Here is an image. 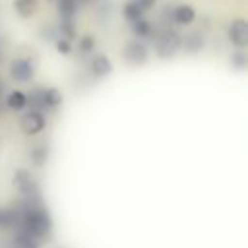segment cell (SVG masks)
<instances>
[{"mask_svg":"<svg viewBox=\"0 0 248 248\" xmlns=\"http://www.w3.org/2000/svg\"><path fill=\"white\" fill-rule=\"evenodd\" d=\"M41 37L45 39V41H56V39H60V35H58V27L56 25H43L41 27Z\"/></svg>","mask_w":248,"mask_h":248,"instance_id":"obj_24","label":"cell"},{"mask_svg":"<svg viewBox=\"0 0 248 248\" xmlns=\"http://www.w3.org/2000/svg\"><path fill=\"white\" fill-rule=\"evenodd\" d=\"M37 72V58L35 56H16L10 62V76L19 83H27L33 79Z\"/></svg>","mask_w":248,"mask_h":248,"instance_id":"obj_3","label":"cell"},{"mask_svg":"<svg viewBox=\"0 0 248 248\" xmlns=\"http://www.w3.org/2000/svg\"><path fill=\"white\" fill-rule=\"evenodd\" d=\"M14 186L23 198H41V186L27 169H17L14 174Z\"/></svg>","mask_w":248,"mask_h":248,"instance_id":"obj_5","label":"cell"},{"mask_svg":"<svg viewBox=\"0 0 248 248\" xmlns=\"http://www.w3.org/2000/svg\"><path fill=\"white\" fill-rule=\"evenodd\" d=\"M54 2H56V0H54Z\"/></svg>","mask_w":248,"mask_h":248,"instance_id":"obj_31","label":"cell"},{"mask_svg":"<svg viewBox=\"0 0 248 248\" xmlns=\"http://www.w3.org/2000/svg\"><path fill=\"white\" fill-rule=\"evenodd\" d=\"M2 93H4V79L0 78V101H2Z\"/></svg>","mask_w":248,"mask_h":248,"instance_id":"obj_28","label":"cell"},{"mask_svg":"<svg viewBox=\"0 0 248 248\" xmlns=\"http://www.w3.org/2000/svg\"><path fill=\"white\" fill-rule=\"evenodd\" d=\"M39 8L37 0H14V10L19 17H31Z\"/></svg>","mask_w":248,"mask_h":248,"instance_id":"obj_18","label":"cell"},{"mask_svg":"<svg viewBox=\"0 0 248 248\" xmlns=\"http://www.w3.org/2000/svg\"><path fill=\"white\" fill-rule=\"evenodd\" d=\"M45 103H46V110H54L62 105V93L56 87H46L45 89Z\"/></svg>","mask_w":248,"mask_h":248,"instance_id":"obj_20","label":"cell"},{"mask_svg":"<svg viewBox=\"0 0 248 248\" xmlns=\"http://www.w3.org/2000/svg\"><path fill=\"white\" fill-rule=\"evenodd\" d=\"M4 105L10 108V110H16V112H21L27 108V97L23 91H10L8 97L4 99Z\"/></svg>","mask_w":248,"mask_h":248,"instance_id":"obj_16","label":"cell"},{"mask_svg":"<svg viewBox=\"0 0 248 248\" xmlns=\"http://www.w3.org/2000/svg\"><path fill=\"white\" fill-rule=\"evenodd\" d=\"M46 124V118H45V112H39V110H25L21 114V120H19V126L21 130L27 134V136H37L39 132H43Z\"/></svg>","mask_w":248,"mask_h":248,"instance_id":"obj_6","label":"cell"},{"mask_svg":"<svg viewBox=\"0 0 248 248\" xmlns=\"http://www.w3.org/2000/svg\"><path fill=\"white\" fill-rule=\"evenodd\" d=\"M227 37H229L231 45H234L236 48H246V45H248V23H246V19H242V17L232 19L229 29H227Z\"/></svg>","mask_w":248,"mask_h":248,"instance_id":"obj_7","label":"cell"},{"mask_svg":"<svg viewBox=\"0 0 248 248\" xmlns=\"http://www.w3.org/2000/svg\"><path fill=\"white\" fill-rule=\"evenodd\" d=\"M205 46V35L202 31H190L182 37L180 48H184V52L188 54H196Z\"/></svg>","mask_w":248,"mask_h":248,"instance_id":"obj_9","label":"cell"},{"mask_svg":"<svg viewBox=\"0 0 248 248\" xmlns=\"http://www.w3.org/2000/svg\"><path fill=\"white\" fill-rule=\"evenodd\" d=\"M110 4H103V6H99V10H97V16H99V19L101 21H107V17H110Z\"/></svg>","mask_w":248,"mask_h":248,"instance_id":"obj_27","label":"cell"},{"mask_svg":"<svg viewBox=\"0 0 248 248\" xmlns=\"http://www.w3.org/2000/svg\"><path fill=\"white\" fill-rule=\"evenodd\" d=\"M19 213L16 207H0V229H17Z\"/></svg>","mask_w":248,"mask_h":248,"instance_id":"obj_14","label":"cell"},{"mask_svg":"<svg viewBox=\"0 0 248 248\" xmlns=\"http://www.w3.org/2000/svg\"><path fill=\"white\" fill-rule=\"evenodd\" d=\"M93 50H95V37L83 35L81 39H78V52H79V56H87Z\"/></svg>","mask_w":248,"mask_h":248,"instance_id":"obj_22","label":"cell"},{"mask_svg":"<svg viewBox=\"0 0 248 248\" xmlns=\"http://www.w3.org/2000/svg\"><path fill=\"white\" fill-rule=\"evenodd\" d=\"M134 4L145 14V12H149V10H153L155 8V4H157V0H134Z\"/></svg>","mask_w":248,"mask_h":248,"instance_id":"obj_26","label":"cell"},{"mask_svg":"<svg viewBox=\"0 0 248 248\" xmlns=\"http://www.w3.org/2000/svg\"><path fill=\"white\" fill-rule=\"evenodd\" d=\"M130 29H132L134 37H136V39H140V41H143V39H147V37H153V33H155V31H153L151 21H147L145 17L132 21V23H130Z\"/></svg>","mask_w":248,"mask_h":248,"instance_id":"obj_15","label":"cell"},{"mask_svg":"<svg viewBox=\"0 0 248 248\" xmlns=\"http://www.w3.org/2000/svg\"><path fill=\"white\" fill-rule=\"evenodd\" d=\"M8 248H41V240L23 231H16L12 240H8Z\"/></svg>","mask_w":248,"mask_h":248,"instance_id":"obj_11","label":"cell"},{"mask_svg":"<svg viewBox=\"0 0 248 248\" xmlns=\"http://www.w3.org/2000/svg\"><path fill=\"white\" fill-rule=\"evenodd\" d=\"M196 17V12L190 4H178L172 6V23L176 25H190Z\"/></svg>","mask_w":248,"mask_h":248,"instance_id":"obj_10","label":"cell"},{"mask_svg":"<svg viewBox=\"0 0 248 248\" xmlns=\"http://www.w3.org/2000/svg\"><path fill=\"white\" fill-rule=\"evenodd\" d=\"M180 43H182V35L170 27L153 33V48L159 58H172L180 50Z\"/></svg>","mask_w":248,"mask_h":248,"instance_id":"obj_2","label":"cell"},{"mask_svg":"<svg viewBox=\"0 0 248 248\" xmlns=\"http://www.w3.org/2000/svg\"><path fill=\"white\" fill-rule=\"evenodd\" d=\"M0 116H2V105H0Z\"/></svg>","mask_w":248,"mask_h":248,"instance_id":"obj_30","label":"cell"},{"mask_svg":"<svg viewBox=\"0 0 248 248\" xmlns=\"http://www.w3.org/2000/svg\"><path fill=\"white\" fill-rule=\"evenodd\" d=\"M56 10L60 19H74V16L79 10V2L78 0H56Z\"/></svg>","mask_w":248,"mask_h":248,"instance_id":"obj_17","label":"cell"},{"mask_svg":"<svg viewBox=\"0 0 248 248\" xmlns=\"http://www.w3.org/2000/svg\"><path fill=\"white\" fill-rule=\"evenodd\" d=\"M229 62H231V66H232L234 70H238V72H242V70H246V64H248V58H246V52H244V48H238V50H234V52L231 54V58H229Z\"/></svg>","mask_w":248,"mask_h":248,"instance_id":"obj_23","label":"cell"},{"mask_svg":"<svg viewBox=\"0 0 248 248\" xmlns=\"http://www.w3.org/2000/svg\"><path fill=\"white\" fill-rule=\"evenodd\" d=\"M122 60L130 66H141L149 60V46L145 45V41L132 39L122 48Z\"/></svg>","mask_w":248,"mask_h":248,"instance_id":"obj_4","label":"cell"},{"mask_svg":"<svg viewBox=\"0 0 248 248\" xmlns=\"http://www.w3.org/2000/svg\"><path fill=\"white\" fill-rule=\"evenodd\" d=\"M122 14H124V17L132 23V21H136V19H141L143 17V12L134 4V0H130V2H126L124 6H122Z\"/></svg>","mask_w":248,"mask_h":248,"instance_id":"obj_21","label":"cell"},{"mask_svg":"<svg viewBox=\"0 0 248 248\" xmlns=\"http://www.w3.org/2000/svg\"><path fill=\"white\" fill-rule=\"evenodd\" d=\"M45 89L46 87H33L25 97H27V107L31 110H39L45 112L46 110V103H45Z\"/></svg>","mask_w":248,"mask_h":248,"instance_id":"obj_12","label":"cell"},{"mask_svg":"<svg viewBox=\"0 0 248 248\" xmlns=\"http://www.w3.org/2000/svg\"><path fill=\"white\" fill-rule=\"evenodd\" d=\"M16 209L19 213L17 231L35 236L37 240H43L45 236L50 234L52 219L41 198H23V202L17 203Z\"/></svg>","mask_w":248,"mask_h":248,"instance_id":"obj_1","label":"cell"},{"mask_svg":"<svg viewBox=\"0 0 248 248\" xmlns=\"http://www.w3.org/2000/svg\"><path fill=\"white\" fill-rule=\"evenodd\" d=\"M56 27H58L60 39H66V41H70V43L76 39V25H74V19H60Z\"/></svg>","mask_w":248,"mask_h":248,"instance_id":"obj_19","label":"cell"},{"mask_svg":"<svg viewBox=\"0 0 248 248\" xmlns=\"http://www.w3.org/2000/svg\"><path fill=\"white\" fill-rule=\"evenodd\" d=\"M54 45H56V50H58L60 54H66V56H68V54L72 52V43L66 41V39H56Z\"/></svg>","mask_w":248,"mask_h":248,"instance_id":"obj_25","label":"cell"},{"mask_svg":"<svg viewBox=\"0 0 248 248\" xmlns=\"http://www.w3.org/2000/svg\"><path fill=\"white\" fill-rule=\"evenodd\" d=\"M87 70H89L91 78H95V79H103V78H107V76L112 72V62H110L105 54H95V56L89 58Z\"/></svg>","mask_w":248,"mask_h":248,"instance_id":"obj_8","label":"cell"},{"mask_svg":"<svg viewBox=\"0 0 248 248\" xmlns=\"http://www.w3.org/2000/svg\"><path fill=\"white\" fill-rule=\"evenodd\" d=\"M27 157H29V161H31L33 167H43L46 163V159H48V147H46V143H33L29 147Z\"/></svg>","mask_w":248,"mask_h":248,"instance_id":"obj_13","label":"cell"},{"mask_svg":"<svg viewBox=\"0 0 248 248\" xmlns=\"http://www.w3.org/2000/svg\"><path fill=\"white\" fill-rule=\"evenodd\" d=\"M2 58H4V46H2V43H0V62H2Z\"/></svg>","mask_w":248,"mask_h":248,"instance_id":"obj_29","label":"cell"}]
</instances>
